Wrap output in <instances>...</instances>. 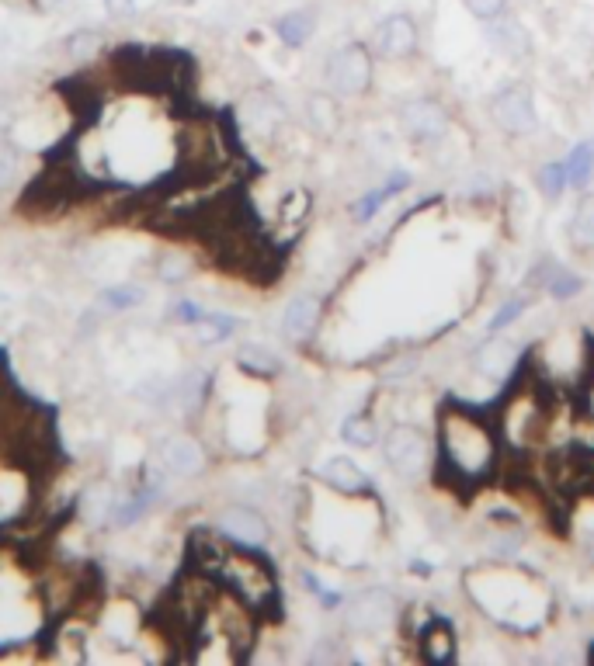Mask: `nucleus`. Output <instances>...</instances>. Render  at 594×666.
<instances>
[{
	"label": "nucleus",
	"mask_w": 594,
	"mask_h": 666,
	"mask_svg": "<svg viewBox=\"0 0 594 666\" xmlns=\"http://www.w3.org/2000/svg\"><path fill=\"white\" fill-rule=\"evenodd\" d=\"M372 49L361 42H348L331 53L327 66H323V80L331 87V94L337 98H361L372 87Z\"/></svg>",
	"instance_id": "1"
},
{
	"label": "nucleus",
	"mask_w": 594,
	"mask_h": 666,
	"mask_svg": "<svg viewBox=\"0 0 594 666\" xmlns=\"http://www.w3.org/2000/svg\"><path fill=\"white\" fill-rule=\"evenodd\" d=\"M396 614H400V601H396L393 590L365 587L344 601L341 622H344L348 632H355V635H376V632L393 625Z\"/></svg>",
	"instance_id": "2"
},
{
	"label": "nucleus",
	"mask_w": 594,
	"mask_h": 666,
	"mask_svg": "<svg viewBox=\"0 0 594 666\" xmlns=\"http://www.w3.org/2000/svg\"><path fill=\"white\" fill-rule=\"evenodd\" d=\"M382 458L400 479L417 483L428 469V434L417 424H396L382 437Z\"/></svg>",
	"instance_id": "3"
},
{
	"label": "nucleus",
	"mask_w": 594,
	"mask_h": 666,
	"mask_svg": "<svg viewBox=\"0 0 594 666\" xmlns=\"http://www.w3.org/2000/svg\"><path fill=\"white\" fill-rule=\"evenodd\" d=\"M490 118L504 132H532L535 122H539V112H535V94L529 83H508L500 87L494 98H490Z\"/></svg>",
	"instance_id": "4"
},
{
	"label": "nucleus",
	"mask_w": 594,
	"mask_h": 666,
	"mask_svg": "<svg viewBox=\"0 0 594 666\" xmlns=\"http://www.w3.org/2000/svg\"><path fill=\"white\" fill-rule=\"evenodd\" d=\"M219 566L226 569V576L237 583V593L247 604L264 608L275 597V580H272V573H268V566L261 563L258 555H233V552H226Z\"/></svg>",
	"instance_id": "5"
},
{
	"label": "nucleus",
	"mask_w": 594,
	"mask_h": 666,
	"mask_svg": "<svg viewBox=\"0 0 594 666\" xmlns=\"http://www.w3.org/2000/svg\"><path fill=\"white\" fill-rule=\"evenodd\" d=\"M396 125L400 132L414 142H431V139L449 132V112L435 98H414L403 101L396 108Z\"/></svg>",
	"instance_id": "6"
},
{
	"label": "nucleus",
	"mask_w": 594,
	"mask_h": 666,
	"mask_svg": "<svg viewBox=\"0 0 594 666\" xmlns=\"http://www.w3.org/2000/svg\"><path fill=\"white\" fill-rule=\"evenodd\" d=\"M216 531L223 538H230V542H237L243 549H254V545H264L268 542V521H264V514H258L254 507H247V504H230V507L219 510L216 517Z\"/></svg>",
	"instance_id": "7"
},
{
	"label": "nucleus",
	"mask_w": 594,
	"mask_h": 666,
	"mask_svg": "<svg viewBox=\"0 0 594 666\" xmlns=\"http://www.w3.org/2000/svg\"><path fill=\"white\" fill-rule=\"evenodd\" d=\"M372 49H376V56H382V59L414 56V49H417L414 15H407V11L386 15V18L376 24V32H372Z\"/></svg>",
	"instance_id": "8"
},
{
	"label": "nucleus",
	"mask_w": 594,
	"mask_h": 666,
	"mask_svg": "<svg viewBox=\"0 0 594 666\" xmlns=\"http://www.w3.org/2000/svg\"><path fill=\"white\" fill-rule=\"evenodd\" d=\"M317 479H323L334 493H344V496H358V493H369V475L361 472L355 458L348 455H331L327 462L317 465Z\"/></svg>",
	"instance_id": "9"
},
{
	"label": "nucleus",
	"mask_w": 594,
	"mask_h": 666,
	"mask_svg": "<svg viewBox=\"0 0 594 666\" xmlns=\"http://www.w3.org/2000/svg\"><path fill=\"white\" fill-rule=\"evenodd\" d=\"M483 35L490 42V49L500 53L504 59H525L529 56V49H532V39H529V32L518 24L515 18H490L487 21V28H483Z\"/></svg>",
	"instance_id": "10"
},
{
	"label": "nucleus",
	"mask_w": 594,
	"mask_h": 666,
	"mask_svg": "<svg viewBox=\"0 0 594 666\" xmlns=\"http://www.w3.org/2000/svg\"><path fill=\"white\" fill-rule=\"evenodd\" d=\"M160 462L174 472V475H198V472L205 469V451H202V445H198L195 437L178 434V437H167L160 445Z\"/></svg>",
	"instance_id": "11"
},
{
	"label": "nucleus",
	"mask_w": 594,
	"mask_h": 666,
	"mask_svg": "<svg viewBox=\"0 0 594 666\" xmlns=\"http://www.w3.org/2000/svg\"><path fill=\"white\" fill-rule=\"evenodd\" d=\"M421 652L431 663H449L456 656V628L449 625L441 614H431L421 632Z\"/></svg>",
	"instance_id": "12"
},
{
	"label": "nucleus",
	"mask_w": 594,
	"mask_h": 666,
	"mask_svg": "<svg viewBox=\"0 0 594 666\" xmlns=\"http://www.w3.org/2000/svg\"><path fill=\"white\" fill-rule=\"evenodd\" d=\"M317 319H320V299H313V295H296L285 306V313H282V330H285V337H292V340H306L310 333L317 330Z\"/></svg>",
	"instance_id": "13"
},
{
	"label": "nucleus",
	"mask_w": 594,
	"mask_h": 666,
	"mask_svg": "<svg viewBox=\"0 0 594 666\" xmlns=\"http://www.w3.org/2000/svg\"><path fill=\"white\" fill-rule=\"evenodd\" d=\"M515 357H518L515 344L508 337H500V333H490L483 340V348L476 351V365H480V372L504 378V375H511V368H515Z\"/></svg>",
	"instance_id": "14"
},
{
	"label": "nucleus",
	"mask_w": 594,
	"mask_h": 666,
	"mask_svg": "<svg viewBox=\"0 0 594 666\" xmlns=\"http://www.w3.org/2000/svg\"><path fill=\"white\" fill-rule=\"evenodd\" d=\"M313 32H317V15L310 7H296V11H289V15H282L275 21V35L289 49H302L306 42L313 39Z\"/></svg>",
	"instance_id": "15"
},
{
	"label": "nucleus",
	"mask_w": 594,
	"mask_h": 666,
	"mask_svg": "<svg viewBox=\"0 0 594 666\" xmlns=\"http://www.w3.org/2000/svg\"><path fill=\"white\" fill-rule=\"evenodd\" d=\"M77 510H80V521H84V524H104V521H112V510H115L112 486H108V483H91L87 490L80 493Z\"/></svg>",
	"instance_id": "16"
},
{
	"label": "nucleus",
	"mask_w": 594,
	"mask_h": 666,
	"mask_svg": "<svg viewBox=\"0 0 594 666\" xmlns=\"http://www.w3.org/2000/svg\"><path fill=\"white\" fill-rule=\"evenodd\" d=\"M306 118L313 125V132L320 136H334L337 125H341V115H337V94H310L306 98Z\"/></svg>",
	"instance_id": "17"
},
{
	"label": "nucleus",
	"mask_w": 594,
	"mask_h": 666,
	"mask_svg": "<svg viewBox=\"0 0 594 666\" xmlns=\"http://www.w3.org/2000/svg\"><path fill=\"white\" fill-rule=\"evenodd\" d=\"M567 167V188H588L594 177V139H580L563 160Z\"/></svg>",
	"instance_id": "18"
},
{
	"label": "nucleus",
	"mask_w": 594,
	"mask_h": 666,
	"mask_svg": "<svg viewBox=\"0 0 594 666\" xmlns=\"http://www.w3.org/2000/svg\"><path fill=\"white\" fill-rule=\"evenodd\" d=\"M237 365L243 368V372L261 375V378H272V375L282 372V361H278V354L272 351V348H264V344H240Z\"/></svg>",
	"instance_id": "19"
},
{
	"label": "nucleus",
	"mask_w": 594,
	"mask_h": 666,
	"mask_svg": "<svg viewBox=\"0 0 594 666\" xmlns=\"http://www.w3.org/2000/svg\"><path fill=\"white\" fill-rule=\"evenodd\" d=\"M407 184H411V174H407V171H393V177H390V181H386L382 188H376V191H369V195H365V198H361V201H358V205H355L358 219H361V222H369V219L376 216L379 209H382V205H386V201H390V198H393L396 191H403Z\"/></svg>",
	"instance_id": "20"
},
{
	"label": "nucleus",
	"mask_w": 594,
	"mask_h": 666,
	"mask_svg": "<svg viewBox=\"0 0 594 666\" xmlns=\"http://www.w3.org/2000/svg\"><path fill=\"white\" fill-rule=\"evenodd\" d=\"M153 496H157V486L150 483V486H139L136 493H129L125 500H115V510H112V521L119 524V528H129L133 521H139L150 504H153Z\"/></svg>",
	"instance_id": "21"
},
{
	"label": "nucleus",
	"mask_w": 594,
	"mask_h": 666,
	"mask_svg": "<svg viewBox=\"0 0 594 666\" xmlns=\"http://www.w3.org/2000/svg\"><path fill=\"white\" fill-rule=\"evenodd\" d=\"M570 240H574V247L594 250V195H588L577 205L574 219H570Z\"/></svg>",
	"instance_id": "22"
},
{
	"label": "nucleus",
	"mask_w": 594,
	"mask_h": 666,
	"mask_svg": "<svg viewBox=\"0 0 594 666\" xmlns=\"http://www.w3.org/2000/svg\"><path fill=\"white\" fill-rule=\"evenodd\" d=\"M341 437H344V445H351V448H372L379 441V427L369 420V416H348L344 424H341Z\"/></svg>",
	"instance_id": "23"
},
{
	"label": "nucleus",
	"mask_w": 594,
	"mask_h": 666,
	"mask_svg": "<svg viewBox=\"0 0 594 666\" xmlns=\"http://www.w3.org/2000/svg\"><path fill=\"white\" fill-rule=\"evenodd\" d=\"M157 275H160V281H167V285L188 281V278H192V257L181 254V250H163V254H160V264H157Z\"/></svg>",
	"instance_id": "24"
},
{
	"label": "nucleus",
	"mask_w": 594,
	"mask_h": 666,
	"mask_svg": "<svg viewBox=\"0 0 594 666\" xmlns=\"http://www.w3.org/2000/svg\"><path fill=\"white\" fill-rule=\"evenodd\" d=\"M101 49H104V39H101L98 32H91V28H80V32H74L66 39V56L74 59H94Z\"/></svg>",
	"instance_id": "25"
},
{
	"label": "nucleus",
	"mask_w": 594,
	"mask_h": 666,
	"mask_svg": "<svg viewBox=\"0 0 594 666\" xmlns=\"http://www.w3.org/2000/svg\"><path fill=\"white\" fill-rule=\"evenodd\" d=\"M539 191L546 198H556L563 188H567V167H563V160H556V163H546V167H539Z\"/></svg>",
	"instance_id": "26"
},
{
	"label": "nucleus",
	"mask_w": 594,
	"mask_h": 666,
	"mask_svg": "<svg viewBox=\"0 0 594 666\" xmlns=\"http://www.w3.org/2000/svg\"><path fill=\"white\" fill-rule=\"evenodd\" d=\"M139 299H143V289H136V285H115V289L101 292V302L108 309H115V313H125V309L139 306Z\"/></svg>",
	"instance_id": "27"
},
{
	"label": "nucleus",
	"mask_w": 594,
	"mask_h": 666,
	"mask_svg": "<svg viewBox=\"0 0 594 666\" xmlns=\"http://www.w3.org/2000/svg\"><path fill=\"white\" fill-rule=\"evenodd\" d=\"M525 309H529V299H525V295H515V299H508V302H504V306L497 309V316L490 319V327H487V330H490V333L508 330V327H511V323H515V319L525 313Z\"/></svg>",
	"instance_id": "28"
},
{
	"label": "nucleus",
	"mask_w": 594,
	"mask_h": 666,
	"mask_svg": "<svg viewBox=\"0 0 594 666\" xmlns=\"http://www.w3.org/2000/svg\"><path fill=\"white\" fill-rule=\"evenodd\" d=\"M18 181V153L11 142L0 139V191H7Z\"/></svg>",
	"instance_id": "29"
},
{
	"label": "nucleus",
	"mask_w": 594,
	"mask_h": 666,
	"mask_svg": "<svg viewBox=\"0 0 594 666\" xmlns=\"http://www.w3.org/2000/svg\"><path fill=\"white\" fill-rule=\"evenodd\" d=\"M462 7L480 21H490V18H500L504 15V7H508V0H462Z\"/></svg>",
	"instance_id": "30"
},
{
	"label": "nucleus",
	"mask_w": 594,
	"mask_h": 666,
	"mask_svg": "<svg viewBox=\"0 0 594 666\" xmlns=\"http://www.w3.org/2000/svg\"><path fill=\"white\" fill-rule=\"evenodd\" d=\"M580 289H584V281H580L577 275H556V278H549V295H553V299H574Z\"/></svg>",
	"instance_id": "31"
},
{
	"label": "nucleus",
	"mask_w": 594,
	"mask_h": 666,
	"mask_svg": "<svg viewBox=\"0 0 594 666\" xmlns=\"http://www.w3.org/2000/svg\"><path fill=\"white\" fill-rule=\"evenodd\" d=\"M174 319H181V323H202V319H205V309H202L198 302H188V299H184V302L174 306Z\"/></svg>",
	"instance_id": "32"
},
{
	"label": "nucleus",
	"mask_w": 594,
	"mask_h": 666,
	"mask_svg": "<svg viewBox=\"0 0 594 666\" xmlns=\"http://www.w3.org/2000/svg\"><path fill=\"white\" fill-rule=\"evenodd\" d=\"M133 7H136V0H104V11H108L112 18H125Z\"/></svg>",
	"instance_id": "33"
},
{
	"label": "nucleus",
	"mask_w": 594,
	"mask_h": 666,
	"mask_svg": "<svg viewBox=\"0 0 594 666\" xmlns=\"http://www.w3.org/2000/svg\"><path fill=\"white\" fill-rule=\"evenodd\" d=\"M588 555H591V559H594V528L588 531Z\"/></svg>",
	"instance_id": "34"
}]
</instances>
